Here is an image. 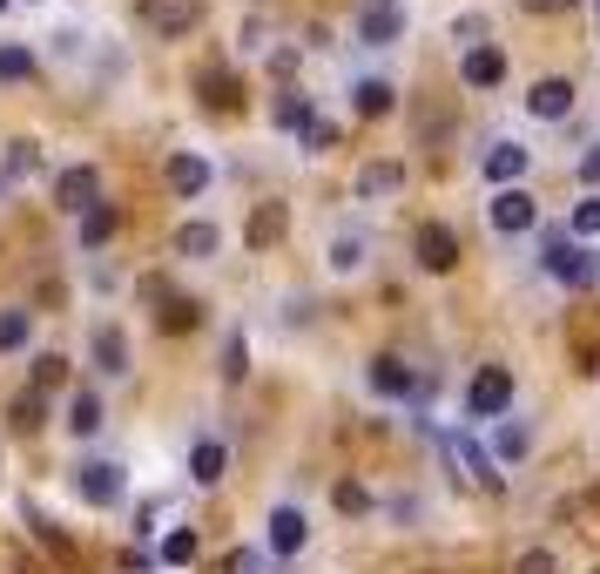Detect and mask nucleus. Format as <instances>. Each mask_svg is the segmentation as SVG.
<instances>
[{
  "instance_id": "f257e3e1",
  "label": "nucleus",
  "mask_w": 600,
  "mask_h": 574,
  "mask_svg": "<svg viewBox=\"0 0 600 574\" xmlns=\"http://www.w3.org/2000/svg\"><path fill=\"white\" fill-rule=\"evenodd\" d=\"M74 493H82L89 507H115L129 493V467L122 459H82V467H74Z\"/></svg>"
},
{
  "instance_id": "f03ea898",
  "label": "nucleus",
  "mask_w": 600,
  "mask_h": 574,
  "mask_svg": "<svg viewBox=\"0 0 600 574\" xmlns=\"http://www.w3.org/2000/svg\"><path fill=\"white\" fill-rule=\"evenodd\" d=\"M540 263L560 284H593V257L567 237V230H546V237H540Z\"/></svg>"
},
{
  "instance_id": "7ed1b4c3",
  "label": "nucleus",
  "mask_w": 600,
  "mask_h": 574,
  "mask_svg": "<svg viewBox=\"0 0 600 574\" xmlns=\"http://www.w3.org/2000/svg\"><path fill=\"white\" fill-rule=\"evenodd\" d=\"M506 406H513V372L506 365H486L472 378V393H466V412L472 419H506Z\"/></svg>"
},
{
  "instance_id": "20e7f679",
  "label": "nucleus",
  "mask_w": 600,
  "mask_h": 574,
  "mask_svg": "<svg viewBox=\"0 0 600 574\" xmlns=\"http://www.w3.org/2000/svg\"><path fill=\"white\" fill-rule=\"evenodd\" d=\"M142 21L163 34V42H176V34H189L203 21V0H142Z\"/></svg>"
},
{
  "instance_id": "39448f33",
  "label": "nucleus",
  "mask_w": 600,
  "mask_h": 574,
  "mask_svg": "<svg viewBox=\"0 0 600 574\" xmlns=\"http://www.w3.org/2000/svg\"><path fill=\"white\" fill-rule=\"evenodd\" d=\"M486 210H493V230H499V237H519V230H533V223H540V203H533L519 183H513V189H499Z\"/></svg>"
},
{
  "instance_id": "423d86ee",
  "label": "nucleus",
  "mask_w": 600,
  "mask_h": 574,
  "mask_svg": "<svg viewBox=\"0 0 600 574\" xmlns=\"http://www.w3.org/2000/svg\"><path fill=\"white\" fill-rule=\"evenodd\" d=\"M55 203H61V210H74V216H82V210H95V203H102V176H95L89 163L61 169V176H55Z\"/></svg>"
},
{
  "instance_id": "0eeeda50",
  "label": "nucleus",
  "mask_w": 600,
  "mask_h": 574,
  "mask_svg": "<svg viewBox=\"0 0 600 574\" xmlns=\"http://www.w3.org/2000/svg\"><path fill=\"white\" fill-rule=\"evenodd\" d=\"M567 108H574V82H567V74H540L533 95H527V115H533V122H560Z\"/></svg>"
},
{
  "instance_id": "6e6552de",
  "label": "nucleus",
  "mask_w": 600,
  "mask_h": 574,
  "mask_svg": "<svg viewBox=\"0 0 600 574\" xmlns=\"http://www.w3.org/2000/svg\"><path fill=\"white\" fill-rule=\"evenodd\" d=\"M446 453L466 467V480H472V487H493V493H499V480H506V473H499V459H493V453H479V446H472V440H459V433H446Z\"/></svg>"
},
{
  "instance_id": "1a4fd4ad",
  "label": "nucleus",
  "mask_w": 600,
  "mask_h": 574,
  "mask_svg": "<svg viewBox=\"0 0 600 574\" xmlns=\"http://www.w3.org/2000/svg\"><path fill=\"white\" fill-rule=\"evenodd\" d=\"M459 74H466V89H499V82H506V55L486 48V42H472L466 61H459Z\"/></svg>"
},
{
  "instance_id": "9d476101",
  "label": "nucleus",
  "mask_w": 600,
  "mask_h": 574,
  "mask_svg": "<svg viewBox=\"0 0 600 574\" xmlns=\"http://www.w3.org/2000/svg\"><path fill=\"white\" fill-rule=\"evenodd\" d=\"M452 263H459V237L446 223H425L419 230V271H452Z\"/></svg>"
},
{
  "instance_id": "9b49d317",
  "label": "nucleus",
  "mask_w": 600,
  "mask_h": 574,
  "mask_svg": "<svg viewBox=\"0 0 600 574\" xmlns=\"http://www.w3.org/2000/svg\"><path fill=\"white\" fill-rule=\"evenodd\" d=\"M527 163H533V156H527V149H519V142H493V149H486V183L513 189L519 176H527Z\"/></svg>"
},
{
  "instance_id": "f8f14e48",
  "label": "nucleus",
  "mask_w": 600,
  "mask_h": 574,
  "mask_svg": "<svg viewBox=\"0 0 600 574\" xmlns=\"http://www.w3.org/2000/svg\"><path fill=\"white\" fill-rule=\"evenodd\" d=\"M365 378H372V393H385V399H412V386H419L405 359H372Z\"/></svg>"
},
{
  "instance_id": "ddd939ff",
  "label": "nucleus",
  "mask_w": 600,
  "mask_h": 574,
  "mask_svg": "<svg viewBox=\"0 0 600 574\" xmlns=\"http://www.w3.org/2000/svg\"><path fill=\"white\" fill-rule=\"evenodd\" d=\"M8 426H14L21 440H34V433L48 426V393H34V386H27V393H14V406H8Z\"/></svg>"
},
{
  "instance_id": "4468645a",
  "label": "nucleus",
  "mask_w": 600,
  "mask_h": 574,
  "mask_svg": "<svg viewBox=\"0 0 600 574\" xmlns=\"http://www.w3.org/2000/svg\"><path fill=\"white\" fill-rule=\"evenodd\" d=\"M357 34H365V48H385L405 34V8H372V14H357Z\"/></svg>"
},
{
  "instance_id": "2eb2a0df",
  "label": "nucleus",
  "mask_w": 600,
  "mask_h": 574,
  "mask_svg": "<svg viewBox=\"0 0 600 574\" xmlns=\"http://www.w3.org/2000/svg\"><path fill=\"white\" fill-rule=\"evenodd\" d=\"M169 189H176V197H203V189H210V163L189 156V149L169 156Z\"/></svg>"
},
{
  "instance_id": "dca6fc26",
  "label": "nucleus",
  "mask_w": 600,
  "mask_h": 574,
  "mask_svg": "<svg viewBox=\"0 0 600 574\" xmlns=\"http://www.w3.org/2000/svg\"><path fill=\"white\" fill-rule=\"evenodd\" d=\"M284 230H291V210H284V203H257V216H250V250H270Z\"/></svg>"
},
{
  "instance_id": "f3484780",
  "label": "nucleus",
  "mask_w": 600,
  "mask_h": 574,
  "mask_svg": "<svg viewBox=\"0 0 600 574\" xmlns=\"http://www.w3.org/2000/svg\"><path fill=\"white\" fill-rule=\"evenodd\" d=\"M527 453H533V433L519 426V419H493V459L513 467V459H527Z\"/></svg>"
},
{
  "instance_id": "a211bd4d",
  "label": "nucleus",
  "mask_w": 600,
  "mask_h": 574,
  "mask_svg": "<svg viewBox=\"0 0 600 574\" xmlns=\"http://www.w3.org/2000/svg\"><path fill=\"white\" fill-rule=\"evenodd\" d=\"M95 372H108V378L129 372V338H122V331H108V325L95 331Z\"/></svg>"
},
{
  "instance_id": "6ab92c4d",
  "label": "nucleus",
  "mask_w": 600,
  "mask_h": 574,
  "mask_svg": "<svg viewBox=\"0 0 600 574\" xmlns=\"http://www.w3.org/2000/svg\"><path fill=\"white\" fill-rule=\"evenodd\" d=\"M304 548V514L297 507H277L270 514V554H297Z\"/></svg>"
},
{
  "instance_id": "aec40b11",
  "label": "nucleus",
  "mask_w": 600,
  "mask_h": 574,
  "mask_svg": "<svg viewBox=\"0 0 600 574\" xmlns=\"http://www.w3.org/2000/svg\"><path fill=\"white\" fill-rule=\"evenodd\" d=\"M196 89H203L210 108H236V102H244V89H236L230 68H203V74H196Z\"/></svg>"
},
{
  "instance_id": "412c9836",
  "label": "nucleus",
  "mask_w": 600,
  "mask_h": 574,
  "mask_svg": "<svg viewBox=\"0 0 600 574\" xmlns=\"http://www.w3.org/2000/svg\"><path fill=\"white\" fill-rule=\"evenodd\" d=\"M189 473L203 480V487H216V480L230 473V453H223L216 440H196V453H189Z\"/></svg>"
},
{
  "instance_id": "4be33fe9",
  "label": "nucleus",
  "mask_w": 600,
  "mask_h": 574,
  "mask_svg": "<svg viewBox=\"0 0 600 574\" xmlns=\"http://www.w3.org/2000/svg\"><path fill=\"white\" fill-rule=\"evenodd\" d=\"M365 250H372L365 230H338V237H331V271H357V263H365Z\"/></svg>"
},
{
  "instance_id": "5701e85b",
  "label": "nucleus",
  "mask_w": 600,
  "mask_h": 574,
  "mask_svg": "<svg viewBox=\"0 0 600 574\" xmlns=\"http://www.w3.org/2000/svg\"><path fill=\"white\" fill-rule=\"evenodd\" d=\"M216 244H223L216 223H183V230H176V257H210Z\"/></svg>"
},
{
  "instance_id": "b1692460",
  "label": "nucleus",
  "mask_w": 600,
  "mask_h": 574,
  "mask_svg": "<svg viewBox=\"0 0 600 574\" xmlns=\"http://www.w3.org/2000/svg\"><path fill=\"white\" fill-rule=\"evenodd\" d=\"M398 183H405L398 163H365V169H357V197H391Z\"/></svg>"
},
{
  "instance_id": "393cba45",
  "label": "nucleus",
  "mask_w": 600,
  "mask_h": 574,
  "mask_svg": "<svg viewBox=\"0 0 600 574\" xmlns=\"http://www.w3.org/2000/svg\"><path fill=\"white\" fill-rule=\"evenodd\" d=\"M68 433H82V440L102 433V399H95V393H74V399H68Z\"/></svg>"
},
{
  "instance_id": "a878e982",
  "label": "nucleus",
  "mask_w": 600,
  "mask_h": 574,
  "mask_svg": "<svg viewBox=\"0 0 600 574\" xmlns=\"http://www.w3.org/2000/svg\"><path fill=\"white\" fill-rule=\"evenodd\" d=\"M115 237V203H95V210H82V250H102Z\"/></svg>"
},
{
  "instance_id": "bb28decb",
  "label": "nucleus",
  "mask_w": 600,
  "mask_h": 574,
  "mask_svg": "<svg viewBox=\"0 0 600 574\" xmlns=\"http://www.w3.org/2000/svg\"><path fill=\"white\" fill-rule=\"evenodd\" d=\"M196 318H203V312H196V297H163V304H155V325H163V331H189Z\"/></svg>"
},
{
  "instance_id": "cd10ccee",
  "label": "nucleus",
  "mask_w": 600,
  "mask_h": 574,
  "mask_svg": "<svg viewBox=\"0 0 600 574\" xmlns=\"http://www.w3.org/2000/svg\"><path fill=\"white\" fill-rule=\"evenodd\" d=\"M277 129H310V95H297V89H284V102H277Z\"/></svg>"
},
{
  "instance_id": "c85d7f7f",
  "label": "nucleus",
  "mask_w": 600,
  "mask_h": 574,
  "mask_svg": "<svg viewBox=\"0 0 600 574\" xmlns=\"http://www.w3.org/2000/svg\"><path fill=\"white\" fill-rule=\"evenodd\" d=\"M391 108V82H357V115H385Z\"/></svg>"
},
{
  "instance_id": "c756f323",
  "label": "nucleus",
  "mask_w": 600,
  "mask_h": 574,
  "mask_svg": "<svg viewBox=\"0 0 600 574\" xmlns=\"http://www.w3.org/2000/svg\"><path fill=\"white\" fill-rule=\"evenodd\" d=\"M163 561H169V567H189V561H196V534H189V527H176L169 541H163Z\"/></svg>"
},
{
  "instance_id": "7c9ffc66",
  "label": "nucleus",
  "mask_w": 600,
  "mask_h": 574,
  "mask_svg": "<svg viewBox=\"0 0 600 574\" xmlns=\"http://www.w3.org/2000/svg\"><path fill=\"white\" fill-rule=\"evenodd\" d=\"M27 74H34L27 48H0V82H27Z\"/></svg>"
},
{
  "instance_id": "2f4dec72",
  "label": "nucleus",
  "mask_w": 600,
  "mask_h": 574,
  "mask_svg": "<svg viewBox=\"0 0 600 574\" xmlns=\"http://www.w3.org/2000/svg\"><path fill=\"white\" fill-rule=\"evenodd\" d=\"M61 386V352H42L34 359V393H55Z\"/></svg>"
},
{
  "instance_id": "473e14b6",
  "label": "nucleus",
  "mask_w": 600,
  "mask_h": 574,
  "mask_svg": "<svg viewBox=\"0 0 600 574\" xmlns=\"http://www.w3.org/2000/svg\"><path fill=\"white\" fill-rule=\"evenodd\" d=\"M27 344V312H0V352H14Z\"/></svg>"
},
{
  "instance_id": "72a5a7b5",
  "label": "nucleus",
  "mask_w": 600,
  "mask_h": 574,
  "mask_svg": "<svg viewBox=\"0 0 600 574\" xmlns=\"http://www.w3.org/2000/svg\"><path fill=\"white\" fill-rule=\"evenodd\" d=\"M574 237H600V197H587V203L574 210Z\"/></svg>"
},
{
  "instance_id": "f704fd0d",
  "label": "nucleus",
  "mask_w": 600,
  "mask_h": 574,
  "mask_svg": "<svg viewBox=\"0 0 600 574\" xmlns=\"http://www.w3.org/2000/svg\"><path fill=\"white\" fill-rule=\"evenodd\" d=\"M331 142H338V129H331V122H317V115H310V129H304V149H310V156H325Z\"/></svg>"
},
{
  "instance_id": "c9c22d12",
  "label": "nucleus",
  "mask_w": 600,
  "mask_h": 574,
  "mask_svg": "<svg viewBox=\"0 0 600 574\" xmlns=\"http://www.w3.org/2000/svg\"><path fill=\"white\" fill-rule=\"evenodd\" d=\"M338 507H344V514H365V507H372V493L357 487V480H344V487H338Z\"/></svg>"
},
{
  "instance_id": "e433bc0d",
  "label": "nucleus",
  "mask_w": 600,
  "mask_h": 574,
  "mask_svg": "<svg viewBox=\"0 0 600 574\" xmlns=\"http://www.w3.org/2000/svg\"><path fill=\"white\" fill-rule=\"evenodd\" d=\"M244 372H250V365H244V338H230V344H223V378H244Z\"/></svg>"
},
{
  "instance_id": "4c0bfd02",
  "label": "nucleus",
  "mask_w": 600,
  "mask_h": 574,
  "mask_svg": "<svg viewBox=\"0 0 600 574\" xmlns=\"http://www.w3.org/2000/svg\"><path fill=\"white\" fill-rule=\"evenodd\" d=\"M580 183L600 197V142H587V156H580Z\"/></svg>"
},
{
  "instance_id": "58836bf2",
  "label": "nucleus",
  "mask_w": 600,
  "mask_h": 574,
  "mask_svg": "<svg viewBox=\"0 0 600 574\" xmlns=\"http://www.w3.org/2000/svg\"><path fill=\"white\" fill-rule=\"evenodd\" d=\"M519 574H553V554L546 548H527V554H519Z\"/></svg>"
},
{
  "instance_id": "ea45409f",
  "label": "nucleus",
  "mask_w": 600,
  "mask_h": 574,
  "mask_svg": "<svg viewBox=\"0 0 600 574\" xmlns=\"http://www.w3.org/2000/svg\"><path fill=\"white\" fill-rule=\"evenodd\" d=\"M223 574H263V554L257 548H244V554H230V567Z\"/></svg>"
},
{
  "instance_id": "a19ab883",
  "label": "nucleus",
  "mask_w": 600,
  "mask_h": 574,
  "mask_svg": "<svg viewBox=\"0 0 600 574\" xmlns=\"http://www.w3.org/2000/svg\"><path fill=\"white\" fill-rule=\"evenodd\" d=\"M372 8H398V0H357V14H372Z\"/></svg>"
},
{
  "instance_id": "79ce46f5",
  "label": "nucleus",
  "mask_w": 600,
  "mask_h": 574,
  "mask_svg": "<svg viewBox=\"0 0 600 574\" xmlns=\"http://www.w3.org/2000/svg\"><path fill=\"white\" fill-rule=\"evenodd\" d=\"M593 27H600V8H593Z\"/></svg>"
},
{
  "instance_id": "37998d69",
  "label": "nucleus",
  "mask_w": 600,
  "mask_h": 574,
  "mask_svg": "<svg viewBox=\"0 0 600 574\" xmlns=\"http://www.w3.org/2000/svg\"><path fill=\"white\" fill-rule=\"evenodd\" d=\"M0 14H8V0H0Z\"/></svg>"
}]
</instances>
